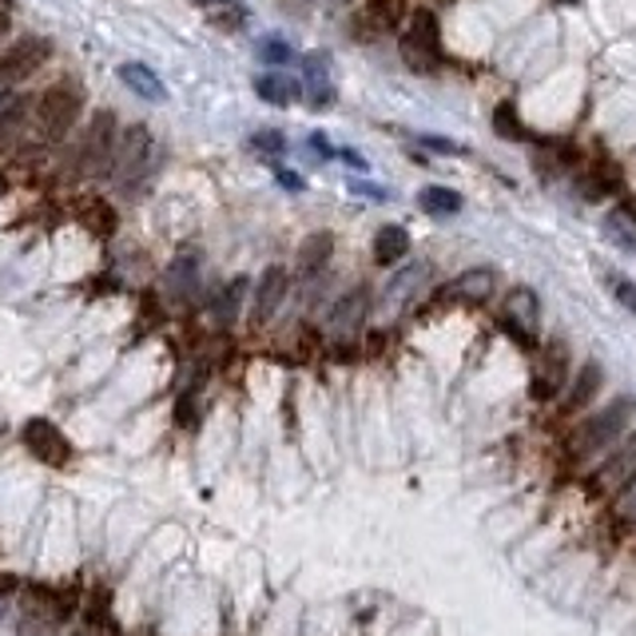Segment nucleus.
Here are the masks:
<instances>
[{"instance_id":"1","label":"nucleus","mask_w":636,"mask_h":636,"mask_svg":"<svg viewBox=\"0 0 636 636\" xmlns=\"http://www.w3.org/2000/svg\"><path fill=\"white\" fill-rule=\"evenodd\" d=\"M633 414H636L633 394H620V398L605 402L600 410H593V414H585V418L577 422V430H573L569 442H565V454H569L573 462H593V457L613 450L620 437L628 434Z\"/></svg>"},{"instance_id":"2","label":"nucleus","mask_w":636,"mask_h":636,"mask_svg":"<svg viewBox=\"0 0 636 636\" xmlns=\"http://www.w3.org/2000/svg\"><path fill=\"white\" fill-rule=\"evenodd\" d=\"M155 148L160 143L152 140V132L148 128H128L124 135H120V143H115V155H112V175L115 180V188L120 191H128L132 195L135 188H140L148 175H152V168H155Z\"/></svg>"},{"instance_id":"3","label":"nucleus","mask_w":636,"mask_h":636,"mask_svg":"<svg viewBox=\"0 0 636 636\" xmlns=\"http://www.w3.org/2000/svg\"><path fill=\"white\" fill-rule=\"evenodd\" d=\"M84 112V88L77 80H57L52 88H44L37 104V128L44 140H64L77 124V115Z\"/></svg>"},{"instance_id":"4","label":"nucleus","mask_w":636,"mask_h":636,"mask_svg":"<svg viewBox=\"0 0 636 636\" xmlns=\"http://www.w3.org/2000/svg\"><path fill=\"white\" fill-rule=\"evenodd\" d=\"M636 477V434H625L620 446L608 450V457L600 466H593L589 474V494L597 497H617L628 482Z\"/></svg>"},{"instance_id":"5","label":"nucleus","mask_w":636,"mask_h":636,"mask_svg":"<svg viewBox=\"0 0 636 636\" xmlns=\"http://www.w3.org/2000/svg\"><path fill=\"white\" fill-rule=\"evenodd\" d=\"M115 143H120V124H115L112 112H100L92 124H88L84 140H80V168H84L88 175H104V171H112Z\"/></svg>"},{"instance_id":"6","label":"nucleus","mask_w":636,"mask_h":636,"mask_svg":"<svg viewBox=\"0 0 636 636\" xmlns=\"http://www.w3.org/2000/svg\"><path fill=\"white\" fill-rule=\"evenodd\" d=\"M494 286H497V271H494V266H474V271H462V275L450 279V283L434 295V303L477 306V303H485V299L494 295Z\"/></svg>"},{"instance_id":"7","label":"nucleus","mask_w":636,"mask_h":636,"mask_svg":"<svg viewBox=\"0 0 636 636\" xmlns=\"http://www.w3.org/2000/svg\"><path fill=\"white\" fill-rule=\"evenodd\" d=\"M502 323L522 342L537 339V331H542V299H537V291L513 286L509 295L502 299Z\"/></svg>"},{"instance_id":"8","label":"nucleus","mask_w":636,"mask_h":636,"mask_svg":"<svg viewBox=\"0 0 636 636\" xmlns=\"http://www.w3.org/2000/svg\"><path fill=\"white\" fill-rule=\"evenodd\" d=\"M48 48H52V44H48V40H40V37H24V40H17L12 48H4V52H0V88L29 80L32 72H37V68L48 60Z\"/></svg>"},{"instance_id":"9","label":"nucleus","mask_w":636,"mask_h":636,"mask_svg":"<svg viewBox=\"0 0 636 636\" xmlns=\"http://www.w3.org/2000/svg\"><path fill=\"white\" fill-rule=\"evenodd\" d=\"M565 382H569V346L565 342H549L537 354V366H533V394L542 402H549L557 398Z\"/></svg>"},{"instance_id":"10","label":"nucleus","mask_w":636,"mask_h":636,"mask_svg":"<svg viewBox=\"0 0 636 636\" xmlns=\"http://www.w3.org/2000/svg\"><path fill=\"white\" fill-rule=\"evenodd\" d=\"M24 446H29L32 457H40L44 466L60 470V466L72 462V442H68V437L60 434L48 418H32L29 426H24Z\"/></svg>"},{"instance_id":"11","label":"nucleus","mask_w":636,"mask_h":636,"mask_svg":"<svg viewBox=\"0 0 636 636\" xmlns=\"http://www.w3.org/2000/svg\"><path fill=\"white\" fill-rule=\"evenodd\" d=\"M366 314H371V291H366V286H354V291H346V295L331 306V314H326V331L339 334V339H351V334L362 331Z\"/></svg>"},{"instance_id":"12","label":"nucleus","mask_w":636,"mask_h":636,"mask_svg":"<svg viewBox=\"0 0 636 636\" xmlns=\"http://www.w3.org/2000/svg\"><path fill=\"white\" fill-rule=\"evenodd\" d=\"M402 48H406V60L414 68H434V60H437V20L430 17V12H418V17L406 24Z\"/></svg>"},{"instance_id":"13","label":"nucleus","mask_w":636,"mask_h":636,"mask_svg":"<svg viewBox=\"0 0 636 636\" xmlns=\"http://www.w3.org/2000/svg\"><path fill=\"white\" fill-rule=\"evenodd\" d=\"M286 286H291V275H286L283 266H266L263 275H259L255 303H251V319H255L259 326L271 323L279 314V306H283V299H286Z\"/></svg>"},{"instance_id":"14","label":"nucleus","mask_w":636,"mask_h":636,"mask_svg":"<svg viewBox=\"0 0 636 636\" xmlns=\"http://www.w3.org/2000/svg\"><path fill=\"white\" fill-rule=\"evenodd\" d=\"M426 283H430V263H426V259L402 266L398 275H390L386 291H382V306H386V311H398V306L414 303V299L426 291Z\"/></svg>"},{"instance_id":"15","label":"nucleus","mask_w":636,"mask_h":636,"mask_svg":"<svg viewBox=\"0 0 636 636\" xmlns=\"http://www.w3.org/2000/svg\"><path fill=\"white\" fill-rule=\"evenodd\" d=\"M600 382H605V371H600V362H585L569 382V394L561 402V414L569 418V414H585L593 406V398L600 394Z\"/></svg>"},{"instance_id":"16","label":"nucleus","mask_w":636,"mask_h":636,"mask_svg":"<svg viewBox=\"0 0 636 636\" xmlns=\"http://www.w3.org/2000/svg\"><path fill=\"white\" fill-rule=\"evenodd\" d=\"M303 95L311 108H331L334 104V84H331V60L323 52H311L303 60Z\"/></svg>"},{"instance_id":"17","label":"nucleus","mask_w":636,"mask_h":636,"mask_svg":"<svg viewBox=\"0 0 636 636\" xmlns=\"http://www.w3.org/2000/svg\"><path fill=\"white\" fill-rule=\"evenodd\" d=\"M200 271H203V259L195 255V251H180V255L171 259V266H168L163 291H168L171 299L188 303V299L195 295V286H200Z\"/></svg>"},{"instance_id":"18","label":"nucleus","mask_w":636,"mask_h":636,"mask_svg":"<svg viewBox=\"0 0 636 636\" xmlns=\"http://www.w3.org/2000/svg\"><path fill=\"white\" fill-rule=\"evenodd\" d=\"M120 84H124L128 92L140 95V100H148V104H163V100H168V88H163V80L155 77L148 64H140V60H128V64H120Z\"/></svg>"},{"instance_id":"19","label":"nucleus","mask_w":636,"mask_h":636,"mask_svg":"<svg viewBox=\"0 0 636 636\" xmlns=\"http://www.w3.org/2000/svg\"><path fill=\"white\" fill-rule=\"evenodd\" d=\"M200 12H208V20L223 32H243L248 29V4L243 0H191Z\"/></svg>"},{"instance_id":"20","label":"nucleus","mask_w":636,"mask_h":636,"mask_svg":"<svg viewBox=\"0 0 636 636\" xmlns=\"http://www.w3.org/2000/svg\"><path fill=\"white\" fill-rule=\"evenodd\" d=\"M255 92H259V100H266V104L286 108V104H295L303 88H299L295 80H286L283 72H263V77L255 80Z\"/></svg>"},{"instance_id":"21","label":"nucleus","mask_w":636,"mask_h":636,"mask_svg":"<svg viewBox=\"0 0 636 636\" xmlns=\"http://www.w3.org/2000/svg\"><path fill=\"white\" fill-rule=\"evenodd\" d=\"M243 295H248V279H231V283H223L219 286V295L211 299V314H215L223 326L235 323L239 306H243Z\"/></svg>"},{"instance_id":"22","label":"nucleus","mask_w":636,"mask_h":636,"mask_svg":"<svg viewBox=\"0 0 636 636\" xmlns=\"http://www.w3.org/2000/svg\"><path fill=\"white\" fill-rule=\"evenodd\" d=\"M406 251H410V235L402 228H382L378 235H374V263L378 266L402 263Z\"/></svg>"},{"instance_id":"23","label":"nucleus","mask_w":636,"mask_h":636,"mask_svg":"<svg viewBox=\"0 0 636 636\" xmlns=\"http://www.w3.org/2000/svg\"><path fill=\"white\" fill-rule=\"evenodd\" d=\"M605 239L625 251H636V215L628 208H613L605 215Z\"/></svg>"},{"instance_id":"24","label":"nucleus","mask_w":636,"mask_h":636,"mask_svg":"<svg viewBox=\"0 0 636 636\" xmlns=\"http://www.w3.org/2000/svg\"><path fill=\"white\" fill-rule=\"evenodd\" d=\"M331 251H334V239L326 235V231L311 235V239L303 243V251H299V271H303V275H314V271H323L326 259H331Z\"/></svg>"},{"instance_id":"25","label":"nucleus","mask_w":636,"mask_h":636,"mask_svg":"<svg viewBox=\"0 0 636 636\" xmlns=\"http://www.w3.org/2000/svg\"><path fill=\"white\" fill-rule=\"evenodd\" d=\"M418 208L430 211V215L450 219V215H457V211H462V195H457V191H450V188H422L418 191Z\"/></svg>"},{"instance_id":"26","label":"nucleus","mask_w":636,"mask_h":636,"mask_svg":"<svg viewBox=\"0 0 636 636\" xmlns=\"http://www.w3.org/2000/svg\"><path fill=\"white\" fill-rule=\"evenodd\" d=\"M613 517H617V525H625V529H636V477L613 497Z\"/></svg>"},{"instance_id":"27","label":"nucleus","mask_w":636,"mask_h":636,"mask_svg":"<svg viewBox=\"0 0 636 636\" xmlns=\"http://www.w3.org/2000/svg\"><path fill=\"white\" fill-rule=\"evenodd\" d=\"M291 57H295V52H291V44H286V40H279V37L259 40V60H266V64H286Z\"/></svg>"},{"instance_id":"28","label":"nucleus","mask_w":636,"mask_h":636,"mask_svg":"<svg viewBox=\"0 0 636 636\" xmlns=\"http://www.w3.org/2000/svg\"><path fill=\"white\" fill-rule=\"evenodd\" d=\"M608 291H613V299H617L625 311L636 314V283L633 279H620V275H608Z\"/></svg>"},{"instance_id":"29","label":"nucleus","mask_w":636,"mask_h":636,"mask_svg":"<svg viewBox=\"0 0 636 636\" xmlns=\"http://www.w3.org/2000/svg\"><path fill=\"white\" fill-rule=\"evenodd\" d=\"M17 636H57V620L40 617V613H29V617L20 620Z\"/></svg>"},{"instance_id":"30","label":"nucleus","mask_w":636,"mask_h":636,"mask_svg":"<svg viewBox=\"0 0 636 636\" xmlns=\"http://www.w3.org/2000/svg\"><path fill=\"white\" fill-rule=\"evenodd\" d=\"M251 143H255L259 152H266V155H279V152H283V148H286V140H283V135H279V132H259Z\"/></svg>"},{"instance_id":"31","label":"nucleus","mask_w":636,"mask_h":636,"mask_svg":"<svg viewBox=\"0 0 636 636\" xmlns=\"http://www.w3.org/2000/svg\"><path fill=\"white\" fill-rule=\"evenodd\" d=\"M9 24H12V0H0V37L9 32Z\"/></svg>"},{"instance_id":"32","label":"nucleus","mask_w":636,"mask_h":636,"mask_svg":"<svg viewBox=\"0 0 636 636\" xmlns=\"http://www.w3.org/2000/svg\"><path fill=\"white\" fill-rule=\"evenodd\" d=\"M279 180H283V188H303V180H299V175H291V171H283V175H279Z\"/></svg>"},{"instance_id":"33","label":"nucleus","mask_w":636,"mask_h":636,"mask_svg":"<svg viewBox=\"0 0 636 636\" xmlns=\"http://www.w3.org/2000/svg\"><path fill=\"white\" fill-rule=\"evenodd\" d=\"M0 613H4V593H0Z\"/></svg>"}]
</instances>
